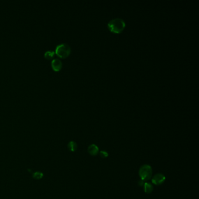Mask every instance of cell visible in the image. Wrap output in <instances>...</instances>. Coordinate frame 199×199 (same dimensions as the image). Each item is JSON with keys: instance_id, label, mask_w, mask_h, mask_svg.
Segmentation results:
<instances>
[{"instance_id": "cell-1", "label": "cell", "mask_w": 199, "mask_h": 199, "mask_svg": "<svg viewBox=\"0 0 199 199\" xmlns=\"http://www.w3.org/2000/svg\"><path fill=\"white\" fill-rule=\"evenodd\" d=\"M108 27L110 32L114 34H120L126 27V23L121 18H116L108 23Z\"/></svg>"}, {"instance_id": "cell-2", "label": "cell", "mask_w": 199, "mask_h": 199, "mask_svg": "<svg viewBox=\"0 0 199 199\" xmlns=\"http://www.w3.org/2000/svg\"><path fill=\"white\" fill-rule=\"evenodd\" d=\"M55 52V54L59 57L64 59L70 55L71 49L68 44L62 43L56 46Z\"/></svg>"}, {"instance_id": "cell-3", "label": "cell", "mask_w": 199, "mask_h": 199, "mask_svg": "<svg viewBox=\"0 0 199 199\" xmlns=\"http://www.w3.org/2000/svg\"><path fill=\"white\" fill-rule=\"evenodd\" d=\"M152 175V169L150 165H143L139 169V176L141 180L143 181L148 180L151 178Z\"/></svg>"}, {"instance_id": "cell-4", "label": "cell", "mask_w": 199, "mask_h": 199, "mask_svg": "<svg viewBox=\"0 0 199 199\" xmlns=\"http://www.w3.org/2000/svg\"><path fill=\"white\" fill-rule=\"evenodd\" d=\"M165 175L162 173H157L152 179V182L155 185H161L165 181Z\"/></svg>"}, {"instance_id": "cell-5", "label": "cell", "mask_w": 199, "mask_h": 199, "mask_svg": "<svg viewBox=\"0 0 199 199\" xmlns=\"http://www.w3.org/2000/svg\"><path fill=\"white\" fill-rule=\"evenodd\" d=\"M52 67L55 71H59L62 69V63L59 59H54L51 62Z\"/></svg>"}, {"instance_id": "cell-6", "label": "cell", "mask_w": 199, "mask_h": 199, "mask_svg": "<svg viewBox=\"0 0 199 199\" xmlns=\"http://www.w3.org/2000/svg\"><path fill=\"white\" fill-rule=\"evenodd\" d=\"M88 152L92 156H95L99 152V148L95 144H91L88 148Z\"/></svg>"}, {"instance_id": "cell-7", "label": "cell", "mask_w": 199, "mask_h": 199, "mask_svg": "<svg viewBox=\"0 0 199 199\" xmlns=\"http://www.w3.org/2000/svg\"><path fill=\"white\" fill-rule=\"evenodd\" d=\"M143 187H144V192L146 193H147V194H149V193L152 192V191L154 190V187H153L152 185L150 183H148V182H145L144 183Z\"/></svg>"}, {"instance_id": "cell-8", "label": "cell", "mask_w": 199, "mask_h": 199, "mask_svg": "<svg viewBox=\"0 0 199 199\" xmlns=\"http://www.w3.org/2000/svg\"><path fill=\"white\" fill-rule=\"evenodd\" d=\"M77 147H78V145L75 141H71L68 144V148L70 151H72V152L76 151L77 149Z\"/></svg>"}, {"instance_id": "cell-9", "label": "cell", "mask_w": 199, "mask_h": 199, "mask_svg": "<svg viewBox=\"0 0 199 199\" xmlns=\"http://www.w3.org/2000/svg\"><path fill=\"white\" fill-rule=\"evenodd\" d=\"M55 54V52H53L52 50H48L44 53V57L48 60H50V59H52L54 57Z\"/></svg>"}, {"instance_id": "cell-10", "label": "cell", "mask_w": 199, "mask_h": 199, "mask_svg": "<svg viewBox=\"0 0 199 199\" xmlns=\"http://www.w3.org/2000/svg\"><path fill=\"white\" fill-rule=\"evenodd\" d=\"M43 176V173L41 172H35L33 173V178L35 179H41Z\"/></svg>"}, {"instance_id": "cell-11", "label": "cell", "mask_w": 199, "mask_h": 199, "mask_svg": "<svg viewBox=\"0 0 199 199\" xmlns=\"http://www.w3.org/2000/svg\"><path fill=\"white\" fill-rule=\"evenodd\" d=\"M100 156L102 158H107L109 156V154L105 151H101L100 152Z\"/></svg>"}, {"instance_id": "cell-12", "label": "cell", "mask_w": 199, "mask_h": 199, "mask_svg": "<svg viewBox=\"0 0 199 199\" xmlns=\"http://www.w3.org/2000/svg\"><path fill=\"white\" fill-rule=\"evenodd\" d=\"M144 181L142 180H140L138 182V185L140 186H144Z\"/></svg>"}]
</instances>
